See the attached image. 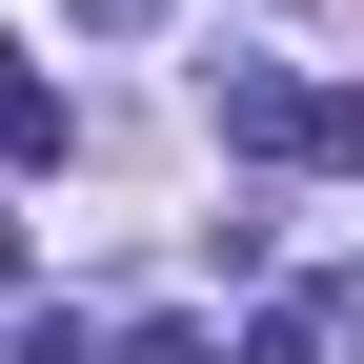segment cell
I'll list each match as a JSON object with an SVG mask.
<instances>
[{
  "label": "cell",
  "mask_w": 364,
  "mask_h": 364,
  "mask_svg": "<svg viewBox=\"0 0 364 364\" xmlns=\"http://www.w3.org/2000/svg\"><path fill=\"white\" fill-rule=\"evenodd\" d=\"M203 102H223V142H243V162H324V81H284V61H223Z\"/></svg>",
  "instance_id": "6da1fadb"
},
{
  "label": "cell",
  "mask_w": 364,
  "mask_h": 364,
  "mask_svg": "<svg viewBox=\"0 0 364 364\" xmlns=\"http://www.w3.org/2000/svg\"><path fill=\"white\" fill-rule=\"evenodd\" d=\"M61 21H102V41H142V21H182V0H61Z\"/></svg>",
  "instance_id": "3957f363"
},
{
  "label": "cell",
  "mask_w": 364,
  "mask_h": 364,
  "mask_svg": "<svg viewBox=\"0 0 364 364\" xmlns=\"http://www.w3.org/2000/svg\"><path fill=\"white\" fill-rule=\"evenodd\" d=\"M122 364H203V324H122Z\"/></svg>",
  "instance_id": "277c9868"
},
{
  "label": "cell",
  "mask_w": 364,
  "mask_h": 364,
  "mask_svg": "<svg viewBox=\"0 0 364 364\" xmlns=\"http://www.w3.org/2000/svg\"><path fill=\"white\" fill-rule=\"evenodd\" d=\"M0 162H21V182H41V162H61V81H41V61H21V41H0Z\"/></svg>",
  "instance_id": "7a4b0ae2"
}]
</instances>
